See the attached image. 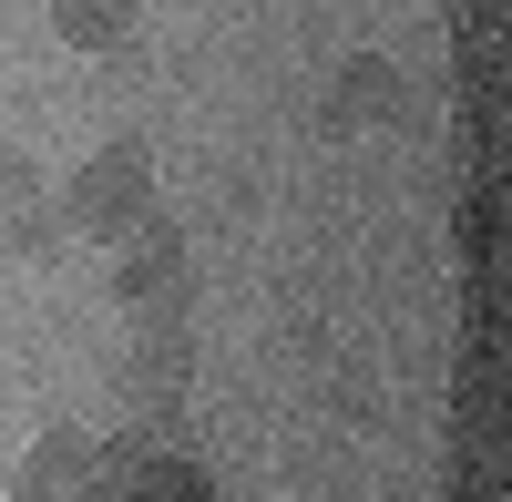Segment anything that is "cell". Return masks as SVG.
Returning a JSON list of instances; mask_svg holds the SVG:
<instances>
[{
	"label": "cell",
	"instance_id": "1",
	"mask_svg": "<svg viewBox=\"0 0 512 502\" xmlns=\"http://www.w3.org/2000/svg\"><path fill=\"white\" fill-rule=\"evenodd\" d=\"M52 216H62L72 236L123 246V236L154 216V154H144V144H103V154H82L72 175H62V205H52Z\"/></svg>",
	"mask_w": 512,
	"mask_h": 502
},
{
	"label": "cell",
	"instance_id": "2",
	"mask_svg": "<svg viewBox=\"0 0 512 502\" xmlns=\"http://www.w3.org/2000/svg\"><path fill=\"white\" fill-rule=\"evenodd\" d=\"M113 298L134 308V318H185V298H195V257H185V236L144 216L134 236H123V257H113Z\"/></svg>",
	"mask_w": 512,
	"mask_h": 502
},
{
	"label": "cell",
	"instance_id": "3",
	"mask_svg": "<svg viewBox=\"0 0 512 502\" xmlns=\"http://www.w3.org/2000/svg\"><path fill=\"white\" fill-rule=\"evenodd\" d=\"M93 482H103V441L72 431V421H52V431L11 462V502H82Z\"/></svg>",
	"mask_w": 512,
	"mask_h": 502
},
{
	"label": "cell",
	"instance_id": "4",
	"mask_svg": "<svg viewBox=\"0 0 512 502\" xmlns=\"http://www.w3.org/2000/svg\"><path fill=\"white\" fill-rule=\"evenodd\" d=\"M400 113V72L379 62V52H359V62H338V93H328V123L338 134H369V123H390Z\"/></svg>",
	"mask_w": 512,
	"mask_h": 502
},
{
	"label": "cell",
	"instance_id": "5",
	"mask_svg": "<svg viewBox=\"0 0 512 502\" xmlns=\"http://www.w3.org/2000/svg\"><path fill=\"white\" fill-rule=\"evenodd\" d=\"M52 31L72 52H123L144 31V0H52Z\"/></svg>",
	"mask_w": 512,
	"mask_h": 502
},
{
	"label": "cell",
	"instance_id": "6",
	"mask_svg": "<svg viewBox=\"0 0 512 502\" xmlns=\"http://www.w3.org/2000/svg\"><path fill=\"white\" fill-rule=\"evenodd\" d=\"M41 205V164L31 154H0V216H31Z\"/></svg>",
	"mask_w": 512,
	"mask_h": 502
}]
</instances>
